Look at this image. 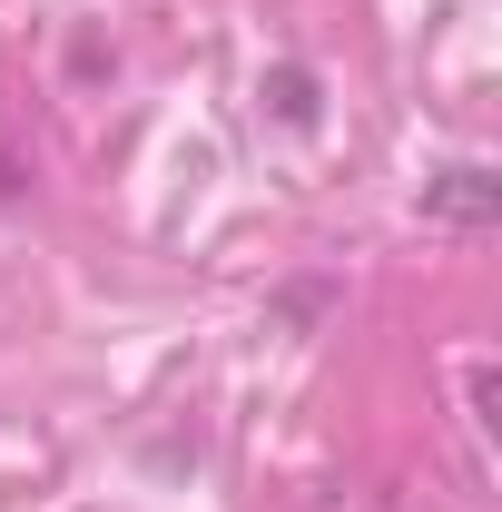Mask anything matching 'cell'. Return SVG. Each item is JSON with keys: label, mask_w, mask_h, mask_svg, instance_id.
I'll use <instances>...</instances> for the list:
<instances>
[{"label": "cell", "mask_w": 502, "mask_h": 512, "mask_svg": "<svg viewBox=\"0 0 502 512\" xmlns=\"http://www.w3.org/2000/svg\"><path fill=\"white\" fill-rule=\"evenodd\" d=\"M493 207H502L493 168H443L424 188V217H443V227H493Z\"/></svg>", "instance_id": "obj_1"}]
</instances>
